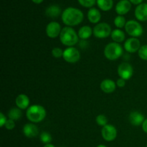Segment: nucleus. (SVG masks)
Instances as JSON below:
<instances>
[{
    "mask_svg": "<svg viewBox=\"0 0 147 147\" xmlns=\"http://www.w3.org/2000/svg\"><path fill=\"white\" fill-rule=\"evenodd\" d=\"M93 34V30L92 28L90 26H83L82 27H80V30H78V37L79 38H80L81 40H87L89 37H90V36Z\"/></svg>",
    "mask_w": 147,
    "mask_h": 147,
    "instance_id": "nucleus-20",
    "label": "nucleus"
},
{
    "mask_svg": "<svg viewBox=\"0 0 147 147\" xmlns=\"http://www.w3.org/2000/svg\"><path fill=\"white\" fill-rule=\"evenodd\" d=\"M40 140L45 144H50V142L53 140V138H52V136L48 133V132L43 131L42 132L41 134H40Z\"/></svg>",
    "mask_w": 147,
    "mask_h": 147,
    "instance_id": "nucleus-25",
    "label": "nucleus"
},
{
    "mask_svg": "<svg viewBox=\"0 0 147 147\" xmlns=\"http://www.w3.org/2000/svg\"><path fill=\"white\" fill-rule=\"evenodd\" d=\"M142 127L144 131L146 134H147V119H145L144 121L143 122V123H142Z\"/></svg>",
    "mask_w": 147,
    "mask_h": 147,
    "instance_id": "nucleus-33",
    "label": "nucleus"
},
{
    "mask_svg": "<svg viewBox=\"0 0 147 147\" xmlns=\"http://www.w3.org/2000/svg\"><path fill=\"white\" fill-rule=\"evenodd\" d=\"M126 20L123 16L118 15L117 17H115L114 19V24L117 28L121 29L123 27H125L126 24Z\"/></svg>",
    "mask_w": 147,
    "mask_h": 147,
    "instance_id": "nucleus-24",
    "label": "nucleus"
},
{
    "mask_svg": "<svg viewBox=\"0 0 147 147\" xmlns=\"http://www.w3.org/2000/svg\"><path fill=\"white\" fill-rule=\"evenodd\" d=\"M63 50L60 47H55L52 50V55L55 58H60L63 56Z\"/></svg>",
    "mask_w": 147,
    "mask_h": 147,
    "instance_id": "nucleus-29",
    "label": "nucleus"
},
{
    "mask_svg": "<svg viewBox=\"0 0 147 147\" xmlns=\"http://www.w3.org/2000/svg\"><path fill=\"white\" fill-rule=\"evenodd\" d=\"M101 136L106 142H113L117 136V130L111 124H107L101 129Z\"/></svg>",
    "mask_w": 147,
    "mask_h": 147,
    "instance_id": "nucleus-8",
    "label": "nucleus"
},
{
    "mask_svg": "<svg viewBox=\"0 0 147 147\" xmlns=\"http://www.w3.org/2000/svg\"><path fill=\"white\" fill-rule=\"evenodd\" d=\"M30 98L25 94H20L15 99V103L17 108L21 110H24L29 108L30 105Z\"/></svg>",
    "mask_w": 147,
    "mask_h": 147,
    "instance_id": "nucleus-17",
    "label": "nucleus"
},
{
    "mask_svg": "<svg viewBox=\"0 0 147 147\" xmlns=\"http://www.w3.org/2000/svg\"><path fill=\"white\" fill-rule=\"evenodd\" d=\"M44 147H55L53 144H45Z\"/></svg>",
    "mask_w": 147,
    "mask_h": 147,
    "instance_id": "nucleus-36",
    "label": "nucleus"
},
{
    "mask_svg": "<svg viewBox=\"0 0 147 147\" xmlns=\"http://www.w3.org/2000/svg\"><path fill=\"white\" fill-rule=\"evenodd\" d=\"M62 21L67 27L80 24L84 19V14L80 9L75 7H67L61 14Z\"/></svg>",
    "mask_w": 147,
    "mask_h": 147,
    "instance_id": "nucleus-1",
    "label": "nucleus"
},
{
    "mask_svg": "<svg viewBox=\"0 0 147 147\" xmlns=\"http://www.w3.org/2000/svg\"><path fill=\"white\" fill-rule=\"evenodd\" d=\"M60 40L62 44L67 47H73L78 42L79 37L76 30L71 27H65L62 29L60 34Z\"/></svg>",
    "mask_w": 147,
    "mask_h": 147,
    "instance_id": "nucleus-2",
    "label": "nucleus"
},
{
    "mask_svg": "<svg viewBox=\"0 0 147 147\" xmlns=\"http://www.w3.org/2000/svg\"><path fill=\"white\" fill-rule=\"evenodd\" d=\"M62 12V10L59 6L56 5V4H53L50 5L46 9L45 14L47 17H50V18H56L58 17L60 15Z\"/></svg>",
    "mask_w": 147,
    "mask_h": 147,
    "instance_id": "nucleus-19",
    "label": "nucleus"
},
{
    "mask_svg": "<svg viewBox=\"0 0 147 147\" xmlns=\"http://www.w3.org/2000/svg\"><path fill=\"white\" fill-rule=\"evenodd\" d=\"M131 9V3L129 0H120L116 5V13L119 15L123 16L129 12Z\"/></svg>",
    "mask_w": 147,
    "mask_h": 147,
    "instance_id": "nucleus-12",
    "label": "nucleus"
},
{
    "mask_svg": "<svg viewBox=\"0 0 147 147\" xmlns=\"http://www.w3.org/2000/svg\"><path fill=\"white\" fill-rule=\"evenodd\" d=\"M138 55L142 60L147 61V45H142L140 47L139 50L138 51Z\"/></svg>",
    "mask_w": 147,
    "mask_h": 147,
    "instance_id": "nucleus-28",
    "label": "nucleus"
},
{
    "mask_svg": "<svg viewBox=\"0 0 147 147\" xmlns=\"http://www.w3.org/2000/svg\"><path fill=\"white\" fill-rule=\"evenodd\" d=\"M45 109L40 105H32L27 109L26 116L32 123H40L46 117Z\"/></svg>",
    "mask_w": 147,
    "mask_h": 147,
    "instance_id": "nucleus-3",
    "label": "nucleus"
},
{
    "mask_svg": "<svg viewBox=\"0 0 147 147\" xmlns=\"http://www.w3.org/2000/svg\"><path fill=\"white\" fill-rule=\"evenodd\" d=\"M129 121L131 124L134 126H139L142 125L143 122L144 121V116L139 111H133L130 113L129 116Z\"/></svg>",
    "mask_w": 147,
    "mask_h": 147,
    "instance_id": "nucleus-15",
    "label": "nucleus"
},
{
    "mask_svg": "<svg viewBox=\"0 0 147 147\" xmlns=\"http://www.w3.org/2000/svg\"><path fill=\"white\" fill-rule=\"evenodd\" d=\"M146 147H147V144H146Z\"/></svg>",
    "mask_w": 147,
    "mask_h": 147,
    "instance_id": "nucleus-38",
    "label": "nucleus"
},
{
    "mask_svg": "<svg viewBox=\"0 0 147 147\" xmlns=\"http://www.w3.org/2000/svg\"><path fill=\"white\" fill-rule=\"evenodd\" d=\"M61 147H63V146H61Z\"/></svg>",
    "mask_w": 147,
    "mask_h": 147,
    "instance_id": "nucleus-39",
    "label": "nucleus"
},
{
    "mask_svg": "<svg viewBox=\"0 0 147 147\" xmlns=\"http://www.w3.org/2000/svg\"><path fill=\"white\" fill-rule=\"evenodd\" d=\"M125 85H126V80L123 78H119L116 81V86L119 88H123L124 87Z\"/></svg>",
    "mask_w": 147,
    "mask_h": 147,
    "instance_id": "nucleus-32",
    "label": "nucleus"
},
{
    "mask_svg": "<svg viewBox=\"0 0 147 147\" xmlns=\"http://www.w3.org/2000/svg\"><path fill=\"white\" fill-rule=\"evenodd\" d=\"M22 116V110L19 108H12L8 112V117L13 121H18Z\"/></svg>",
    "mask_w": 147,
    "mask_h": 147,
    "instance_id": "nucleus-23",
    "label": "nucleus"
},
{
    "mask_svg": "<svg viewBox=\"0 0 147 147\" xmlns=\"http://www.w3.org/2000/svg\"><path fill=\"white\" fill-rule=\"evenodd\" d=\"M129 1L131 4H135V5H139V4H142L144 0H129Z\"/></svg>",
    "mask_w": 147,
    "mask_h": 147,
    "instance_id": "nucleus-34",
    "label": "nucleus"
},
{
    "mask_svg": "<svg viewBox=\"0 0 147 147\" xmlns=\"http://www.w3.org/2000/svg\"><path fill=\"white\" fill-rule=\"evenodd\" d=\"M134 73L133 67L128 63H122L118 67V74L121 78L125 80H129Z\"/></svg>",
    "mask_w": 147,
    "mask_h": 147,
    "instance_id": "nucleus-9",
    "label": "nucleus"
},
{
    "mask_svg": "<svg viewBox=\"0 0 147 147\" xmlns=\"http://www.w3.org/2000/svg\"><path fill=\"white\" fill-rule=\"evenodd\" d=\"M63 57L67 63H76L80 59V53L76 47H69L63 52Z\"/></svg>",
    "mask_w": 147,
    "mask_h": 147,
    "instance_id": "nucleus-7",
    "label": "nucleus"
},
{
    "mask_svg": "<svg viewBox=\"0 0 147 147\" xmlns=\"http://www.w3.org/2000/svg\"><path fill=\"white\" fill-rule=\"evenodd\" d=\"M100 89L106 93H111L116 88V83L111 79H105L100 83Z\"/></svg>",
    "mask_w": 147,
    "mask_h": 147,
    "instance_id": "nucleus-16",
    "label": "nucleus"
},
{
    "mask_svg": "<svg viewBox=\"0 0 147 147\" xmlns=\"http://www.w3.org/2000/svg\"><path fill=\"white\" fill-rule=\"evenodd\" d=\"M32 1L33 3H34V4H41L42 2L44 0H31Z\"/></svg>",
    "mask_w": 147,
    "mask_h": 147,
    "instance_id": "nucleus-35",
    "label": "nucleus"
},
{
    "mask_svg": "<svg viewBox=\"0 0 147 147\" xmlns=\"http://www.w3.org/2000/svg\"><path fill=\"white\" fill-rule=\"evenodd\" d=\"M23 134L27 138H34L38 135V127L34 123H27L24 126L22 129Z\"/></svg>",
    "mask_w": 147,
    "mask_h": 147,
    "instance_id": "nucleus-14",
    "label": "nucleus"
},
{
    "mask_svg": "<svg viewBox=\"0 0 147 147\" xmlns=\"http://www.w3.org/2000/svg\"><path fill=\"white\" fill-rule=\"evenodd\" d=\"M4 126H5V128L7 129V130H12V129L14 128V126H15L14 121L9 119L7 121V122H6Z\"/></svg>",
    "mask_w": 147,
    "mask_h": 147,
    "instance_id": "nucleus-30",
    "label": "nucleus"
},
{
    "mask_svg": "<svg viewBox=\"0 0 147 147\" xmlns=\"http://www.w3.org/2000/svg\"><path fill=\"white\" fill-rule=\"evenodd\" d=\"M61 31V26L57 22H51L46 27V34L50 38H56L60 36Z\"/></svg>",
    "mask_w": 147,
    "mask_h": 147,
    "instance_id": "nucleus-10",
    "label": "nucleus"
},
{
    "mask_svg": "<svg viewBox=\"0 0 147 147\" xmlns=\"http://www.w3.org/2000/svg\"><path fill=\"white\" fill-rule=\"evenodd\" d=\"M87 17L90 22L93 24H98L101 19V14L98 9L92 7L88 11Z\"/></svg>",
    "mask_w": 147,
    "mask_h": 147,
    "instance_id": "nucleus-18",
    "label": "nucleus"
},
{
    "mask_svg": "<svg viewBox=\"0 0 147 147\" xmlns=\"http://www.w3.org/2000/svg\"><path fill=\"white\" fill-rule=\"evenodd\" d=\"M7 118L4 116L3 113H0V126L2 127L5 125L6 122H7Z\"/></svg>",
    "mask_w": 147,
    "mask_h": 147,
    "instance_id": "nucleus-31",
    "label": "nucleus"
},
{
    "mask_svg": "<svg viewBox=\"0 0 147 147\" xmlns=\"http://www.w3.org/2000/svg\"><path fill=\"white\" fill-rule=\"evenodd\" d=\"M134 14L139 21H147V3H142L137 5L135 9Z\"/></svg>",
    "mask_w": 147,
    "mask_h": 147,
    "instance_id": "nucleus-13",
    "label": "nucleus"
},
{
    "mask_svg": "<svg viewBox=\"0 0 147 147\" xmlns=\"http://www.w3.org/2000/svg\"><path fill=\"white\" fill-rule=\"evenodd\" d=\"M123 47L128 53H135L139 51L142 46H141V42L139 40H138L136 37H131V38L126 40Z\"/></svg>",
    "mask_w": 147,
    "mask_h": 147,
    "instance_id": "nucleus-11",
    "label": "nucleus"
},
{
    "mask_svg": "<svg viewBox=\"0 0 147 147\" xmlns=\"http://www.w3.org/2000/svg\"><path fill=\"white\" fill-rule=\"evenodd\" d=\"M123 54V48L119 43L111 42L104 49V55L108 60H116Z\"/></svg>",
    "mask_w": 147,
    "mask_h": 147,
    "instance_id": "nucleus-4",
    "label": "nucleus"
},
{
    "mask_svg": "<svg viewBox=\"0 0 147 147\" xmlns=\"http://www.w3.org/2000/svg\"><path fill=\"white\" fill-rule=\"evenodd\" d=\"M125 30L132 37H139L143 34L144 29L142 24L136 20H129L125 26Z\"/></svg>",
    "mask_w": 147,
    "mask_h": 147,
    "instance_id": "nucleus-5",
    "label": "nucleus"
},
{
    "mask_svg": "<svg viewBox=\"0 0 147 147\" xmlns=\"http://www.w3.org/2000/svg\"><path fill=\"white\" fill-rule=\"evenodd\" d=\"M111 27L108 23H98L94 27L93 30V35L99 39L106 38L111 34Z\"/></svg>",
    "mask_w": 147,
    "mask_h": 147,
    "instance_id": "nucleus-6",
    "label": "nucleus"
},
{
    "mask_svg": "<svg viewBox=\"0 0 147 147\" xmlns=\"http://www.w3.org/2000/svg\"><path fill=\"white\" fill-rule=\"evenodd\" d=\"M98 7L103 11H108L113 8V0H97Z\"/></svg>",
    "mask_w": 147,
    "mask_h": 147,
    "instance_id": "nucleus-22",
    "label": "nucleus"
},
{
    "mask_svg": "<svg viewBox=\"0 0 147 147\" xmlns=\"http://www.w3.org/2000/svg\"><path fill=\"white\" fill-rule=\"evenodd\" d=\"M97 147H107V146H105V145H103V144H100V145H98Z\"/></svg>",
    "mask_w": 147,
    "mask_h": 147,
    "instance_id": "nucleus-37",
    "label": "nucleus"
},
{
    "mask_svg": "<svg viewBox=\"0 0 147 147\" xmlns=\"http://www.w3.org/2000/svg\"><path fill=\"white\" fill-rule=\"evenodd\" d=\"M79 4L86 8H92L96 4L97 0H78Z\"/></svg>",
    "mask_w": 147,
    "mask_h": 147,
    "instance_id": "nucleus-26",
    "label": "nucleus"
},
{
    "mask_svg": "<svg viewBox=\"0 0 147 147\" xmlns=\"http://www.w3.org/2000/svg\"><path fill=\"white\" fill-rule=\"evenodd\" d=\"M111 36L112 40L116 43L122 42L124 41L125 38H126L125 33L121 29H116V30H113Z\"/></svg>",
    "mask_w": 147,
    "mask_h": 147,
    "instance_id": "nucleus-21",
    "label": "nucleus"
},
{
    "mask_svg": "<svg viewBox=\"0 0 147 147\" xmlns=\"http://www.w3.org/2000/svg\"><path fill=\"white\" fill-rule=\"evenodd\" d=\"M96 123L99 125V126H106L108 124V119L106 118V116L103 114H100L96 117Z\"/></svg>",
    "mask_w": 147,
    "mask_h": 147,
    "instance_id": "nucleus-27",
    "label": "nucleus"
}]
</instances>
